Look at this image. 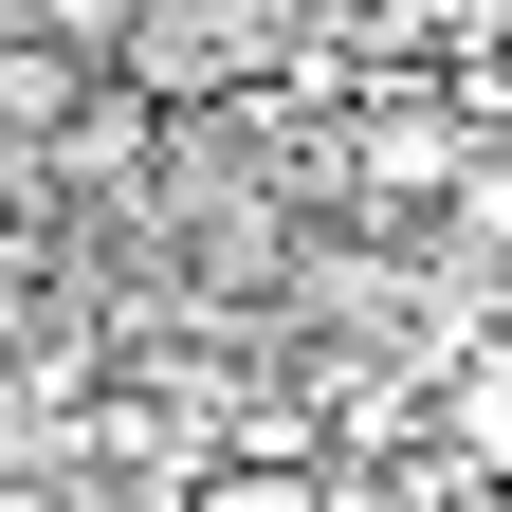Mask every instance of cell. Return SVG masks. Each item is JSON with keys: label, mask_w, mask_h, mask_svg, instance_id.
<instances>
[{"label": "cell", "mask_w": 512, "mask_h": 512, "mask_svg": "<svg viewBox=\"0 0 512 512\" xmlns=\"http://www.w3.org/2000/svg\"><path fill=\"white\" fill-rule=\"evenodd\" d=\"M439 439H458V494H512V348H439Z\"/></svg>", "instance_id": "cell-2"}, {"label": "cell", "mask_w": 512, "mask_h": 512, "mask_svg": "<svg viewBox=\"0 0 512 512\" xmlns=\"http://www.w3.org/2000/svg\"><path fill=\"white\" fill-rule=\"evenodd\" d=\"M0 512H92V494L55 476V458H0Z\"/></svg>", "instance_id": "cell-3"}, {"label": "cell", "mask_w": 512, "mask_h": 512, "mask_svg": "<svg viewBox=\"0 0 512 512\" xmlns=\"http://www.w3.org/2000/svg\"><path fill=\"white\" fill-rule=\"evenodd\" d=\"M165 512H348V476L311 458V439H238V458H202Z\"/></svg>", "instance_id": "cell-1"}]
</instances>
